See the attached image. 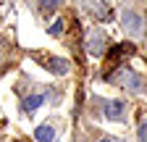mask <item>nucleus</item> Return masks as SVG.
Instances as JSON below:
<instances>
[{"label": "nucleus", "mask_w": 147, "mask_h": 142, "mask_svg": "<svg viewBox=\"0 0 147 142\" xmlns=\"http://www.w3.org/2000/svg\"><path fill=\"white\" fill-rule=\"evenodd\" d=\"M63 29H66V21H63V19H55V21L50 24V29H47V32L53 34V37H61V34H63Z\"/></svg>", "instance_id": "8"}, {"label": "nucleus", "mask_w": 147, "mask_h": 142, "mask_svg": "<svg viewBox=\"0 0 147 142\" xmlns=\"http://www.w3.org/2000/svg\"><path fill=\"white\" fill-rule=\"evenodd\" d=\"M105 47H108V40H105V34H102L100 29H89L87 40H84V50L89 53L92 58H95V55H102V53H105Z\"/></svg>", "instance_id": "3"}, {"label": "nucleus", "mask_w": 147, "mask_h": 142, "mask_svg": "<svg viewBox=\"0 0 147 142\" xmlns=\"http://www.w3.org/2000/svg\"><path fill=\"white\" fill-rule=\"evenodd\" d=\"M137 139L139 142H147V124H142V126L137 129Z\"/></svg>", "instance_id": "10"}, {"label": "nucleus", "mask_w": 147, "mask_h": 142, "mask_svg": "<svg viewBox=\"0 0 147 142\" xmlns=\"http://www.w3.org/2000/svg\"><path fill=\"white\" fill-rule=\"evenodd\" d=\"M121 26L123 32L129 34V37H142V29H144V21H142V13L131 11V8H126L121 13Z\"/></svg>", "instance_id": "2"}, {"label": "nucleus", "mask_w": 147, "mask_h": 142, "mask_svg": "<svg viewBox=\"0 0 147 142\" xmlns=\"http://www.w3.org/2000/svg\"><path fill=\"white\" fill-rule=\"evenodd\" d=\"M113 84H118V87H123V90H129V92H139L142 90V76L137 74L134 68H129V66H123V68H118L113 76H108Z\"/></svg>", "instance_id": "1"}, {"label": "nucleus", "mask_w": 147, "mask_h": 142, "mask_svg": "<svg viewBox=\"0 0 147 142\" xmlns=\"http://www.w3.org/2000/svg\"><path fill=\"white\" fill-rule=\"evenodd\" d=\"M100 142H113V139H108V137H102V139H100Z\"/></svg>", "instance_id": "11"}, {"label": "nucleus", "mask_w": 147, "mask_h": 142, "mask_svg": "<svg viewBox=\"0 0 147 142\" xmlns=\"http://www.w3.org/2000/svg\"><path fill=\"white\" fill-rule=\"evenodd\" d=\"M58 5H61V0H40V8L42 11H55Z\"/></svg>", "instance_id": "9"}, {"label": "nucleus", "mask_w": 147, "mask_h": 142, "mask_svg": "<svg viewBox=\"0 0 147 142\" xmlns=\"http://www.w3.org/2000/svg\"><path fill=\"white\" fill-rule=\"evenodd\" d=\"M34 139L37 142H53L55 139V129L50 126V124H42V126L34 129Z\"/></svg>", "instance_id": "6"}, {"label": "nucleus", "mask_w": 147, "mask_h": 142, "mask_svg": "<svg viewBox=\"0 0 147 142\" xmlns=\"http://www.w3.org/2000/svg\"><path fill=\"white\" fill-rule=\"evenodd\" d=\"M123 111H126V105H123L121 100H108V103H105V118H108V121H123V118H126Z\"/></svg>", "instance_id": "4"}, {"label": "nucleus", "mask_w": 147, "mask_h": 142, "mask_svg": "<svg viewBox=\"0 0 147 142\" xmlns=\"http://www.w3.org/2000/svg\"><path fill=\"white\" fill-rule=\"evenodd\" d=\"M47 68L53 71V74H58V76H63V74H68V61H63V58H50L47 61Z\"/></svg>", "instance_id": "7"}, {"label": "nucleus", "mask_w": 147, "mask_h": 142, "mask_svg": "<svg viewBox=\"0 0 147 142\" xmlns=\"http://www.w3.org/2000/svg\"><path fill=\"white\" fill-rule=\"evenodd\" d=\"M42 103H45V95H40V92H34V95H26V97H24V103H21V111L29 116V113H34L37 108H40Z\"/></svg>", "instance_id": "5"}]
</instances>
